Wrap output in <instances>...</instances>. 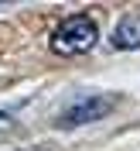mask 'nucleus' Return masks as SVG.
I'll use <instances>...</instances> for the list:
<instances>
[{
  "label": "nucleus",
  "instance_id": "nucleus-3",
  "mask_svg": "<svg viewBox=\"0 0 140 151\" xmlns=\"http://www.w3.org/2000/svg\"><path fill=\"white\" fill-rule=\"evenodd\" d=\"M113 48H140V21L123 17L113 31Z\"/></svg>",
  "mask_w": 140,
  "mask_h": 151
},
{
  "label": "nucleus",
  "instance_id": "nucleus-2",
  "mask_svg": "<svg viewBox=\"0 0 140 151\" xmlns=\"http://www.w3.org/2000/svg\"><path fill=\"white\" fill-rule=\"evenodd\" d=\"M113 110V96H85V100H75L72 106H65V113L58 117V127H79V124L99 120Z\"/></svg>",
  "mask_w": 140,
  "mask_h": 151
},
{
  "label": "nucleus",
  "instance_id": "nucleus-1",
  "mask_svg": "<svg viewBox=\"0 0 140 151\" xmlns=\"http://www.w3.org/2000/svg\"><path fill=\"white\" fill-rule=\"evenodd\" d=\"M99 41V28H96L92 17L85 14H75V17H65L51 35V52L55 55H82Z\"/></svg>",
  "mask_w": 140,
  "mask_h": 151
}]
</instances>
